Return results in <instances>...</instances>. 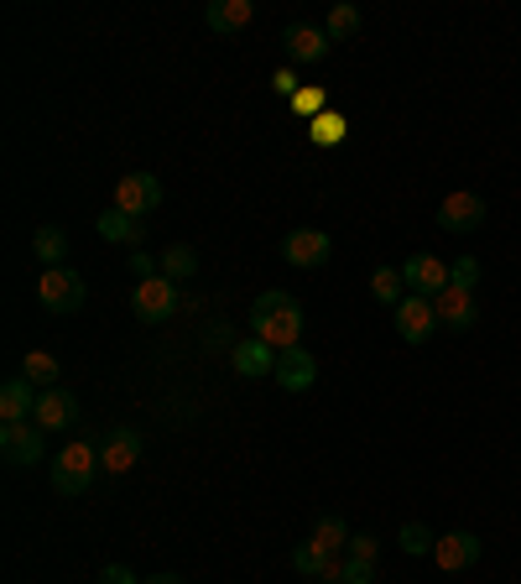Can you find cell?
<instances>
[{
    "label": "cell",
    "mask_w": 521,
    "mask_h": 584,
    "mask_svg": "<svg viewBox=\"0 0 521 584\" xmlns=\"http://www.w3.org/2000/svg\"><path fill=\"white\" fill-rule=\"evenodd\" d=\"M251 334L271 350H292L302 340V302L292 293H260L251 302Z\"/></svg>",
    "instance_id": "cell-1"
},
{
    "label": "cell",
    "mask_w": 521,
    "mask_h": 584,
    "mask_svg": "<svg viewBox=\"0 0 521 584\" xmlns=\"http://www.w3.org/2000/svg\"><path fill=\"white\" fill-rule=\"evenodd\" d=\"M95 470H100V449L74 439L58 460H53V491H58V496H84V491L95 485Z\"/></svg>",
    "instance_id": "cell-2"
},
{
    "label": "cell",
    "mask_w": 521,
    "mask_h": 584,
    "mask_svg": "<svg viewBox=\"0 0 521 584\" xmlns=\"http://www.w3.org/2000/svg\"><path fill=\"white\" fill-rule=\"evenodd\" d=\"M37 298H42L47 313H79L89 293H84L79 272H68V266H47V272H42V283H37Z\"/></svg>",
    "instance_id": "cell-3"
},
{
    "label": "cell",
    "mask_w": 521,
    "mask_h": 584,
    "mask_svg": "<svg viewBox=\"0 0 521 584\" xmlns=\"http://www.w3.org/2000/svg\"><path fill=\"white\" fill-rule=\"evenodd\" d=\"M178 283H167V277H146V283H136V293H131V313H136L141 323H167L173 313H178Z\"/></svg>",
    "instance_id": "cell-4"
},
{
    "label": "cell",
    "mask_w": 521,
    "mask_h": 584,
    "mask_svg": "<svg viewBox=\"0 0 521 584\" xmlns=\"http://www.w3.org/2000/svg\"><path fill=\"white\" fill-rule=\"evenodd\" d=\"M157 203H162L157 173H125V178L115 183V209H121V214H131V220H146Z\"/></svg>",
    "instance_id": "cell-5"
},
{
    "label": "cell",
    "mask_w": 521,
    "mask_h": 584,
    "mask_svg": "<svg viewBox=\"0 0 521 584\" xmlns=\"http://www.w3.org/2000/svg\"><path fill=\"white\" fill-rule=\"evenodd\" d=\"M397 334L407 344H428L439 334V313H433V298H422V293H407L397 302Z\"/></svg>",
    "instance_id": "cell-6"
},
{
    "label": "cell",
    "mask_w": 521,
    "mask_h": 584,
    "mask_svg": "<svg viewBox=\"0 0 521 584\" xmlns=\"http://www.w3.org/2000/svg\"><path fill=\"white\" fill-rule=\"evenodd\" d=\"M480 224H485L480 194L459 188V194H448V199L439 203V230H448V235H469V230H480Z\"/></svg>",
    "instance_id": "cell-7"
},
{
    "label": "cell",
    "mask_w": 521,
    "mask_h": 584,
    "mask_svg": "<svg viewBox=\"0 0 521 584\" xmlns=\"http://www.w3.org/2000/svg\"><path fill=\"white\" fill-rule=\"evenodd\" d=\"M397 272H401V283H407V293H422V298H439V293H448V266H443L439 256H428V251L407 256Z\"/></svg>",
    "instance_id": "cell-8"
},
{
    "label": "cell",
    "mask_w": 521,
    "mask_h": 584,
    "mask_svg": "<svg viewBox=\"0 0 521 584\" xmlns=\"http://www.w3.org/2000/svg\"><path fill=\"white\" fill-rule=\"evenodd\" d=\"M433 313H439V329L469 334V329L480 323V302H475V293H464V287H448V293L433 298Z\"/></svg>",
    "instance_id": "cell-9"
},
{
    "label": "cell",
    "mask_w": 521,
    "mask_h": 584,
    "mask_svg": "<svg viewBox=\"0 0 521 584\" xmlns=\"http://www.w3.org/2000/svg\"><path fill=\"white\" fill-rule=\"evenodd\" d=\"M141 433L136 428H110L104 433V443H100V470H110V475H131L136 470V460H141Z\"/></svg>",
    "instance_id": "cell-10"
},
{
    "label": "cell",
    "mask_w": 521,
    "mask_h": 584,
    "mask_svg": "<svg viewBox=\"0 0 521 584\" xmlns=\"http://www.w3.org/2000/svg\"><path fill=\"white\" fill-rule=\"evenodd\" d=\"M271 382H281V392H308V386L319 382V361H313V350H302V344L281 350Z\"/></svg>",
    "instance_id": "cell-11"
},
{
    "label": "cell",
    "mask_w": 521,
    "mask_h": 584,
    "mask_svg": "<svg viewBox=\"0 0 521 584\" xmlns=\"http://www.w3.org/2000/svg\"><path fill=\"white\" fill-rule=\"evenodd\" d=\"M433 564H439L443 574L475 569L480 564V538H475V532H443L439 543H433Z\"/></svg>",
    "instance_id": "cell-12"
},
{
    "label": "cell",
    "mask_w": 521,
    "mask_h": 584,
    "mask_svg": "<svg viewBox=\"0 0 521 584\" xmlns=\"http://www.w3.org/2000/svg\"><path fill=\"white\" fill-rule=\"evenodd\" d=\"M281 47H287V58L292 63H323L329 58V32L323 26H308V21H292L287 32H281Z\"/></svg>",
    "instance_id": "cell-13"
},
{
    "label": "cell",
    "mask_w": 521,
    "mask_h": 584,
    "mask_svg": "<svg viewBox=\"0 0 521 584\" xmlns=\"http://www.w3.org/2000/svg\"><path fill=\"white\" fill-rule=\"evenodd\" d=\"M329 235L323 230H292L287 241H281V256H287V266H298V272H313V266L329 262Z\"/></svg>",
    "instance_id": "cell-14"
},
{
    "label": "cell",
    "mask_w": 521,
    "mask_h": 584,
    "mask_svg": "<svg viewBox=\"0 0 521 584\" xmlns=\"http://www.w3.org/2000/svg\"><path fill=\"white\" fill-rule=\"evenodd\" d=\"M292 569H298L302 580H319V584H340V574H344V559H334V553H323L313 538L308 543H298L292 548Z\"/></svg>",
    "instance_id": "cell-15"
},
{
    "label": "cell",
    "mask_w": 521,
    "mask_h": 584,
    "mask_svg": "<svg viewBox=\"0 0 521 584\" xmlns=\"http://www.w3.org/2000/svg\"><path fill=\"white\" fill-rule=\"evenodd\" d=\"M0 454H5V464H37L42 460V428L37 423H5L0 428Z\"/></svg>",
    "instance_id": "cell-16"
},
{
    "label": "cell",
    "mask_w": 521,
    "mask_h": 584,
    "mask_svg": "<svg viewBox=\"0 0 521 584\" xmlns=\"http://www.w3.org/2000/svg\"><path fill=\"white\" fill-rule=\"evenodd\" d=\"M74 423H79V397L74 392H63V386L37 392V428H74Z\"/></svg>",
    "instance_id": "cell-17"
},
{
    "label": "cell",
    "mask_w": 521,
    "mask_h": 584,
    "mask_svg": "<svg viewBox=\"0 0 521 584\" xmlns=\"http://www.w3.org/2000/svg\"><path fill=\"white\" fill-rule=\"evenodd\" d=\"M251 16H256V5H251V0H209V11H203L209 32H220V37L245 32V26H251Z\"/></svg>",
    "instance_id": "cell-18"
},
{
    "label": "cell",
    "mask_w": 521,
    "mask_h": 584,
    "mask_svg": "<svg viewBox=\"0 0 521 584\" xmlns=\"http://www.w3.org/2000/svg\"><path fill=\"white\" fill-rule=\"evenodd\" d=\"M277 355H281V350H271L266 340H256V334H251V340L235 344V355H230V361H235V371H241V376H251V382H256V376H271V371H277Z\"/></svg>",
    "instance_id": "cell-19"
},
{
    "label": "cell",
    "mask_w": 521,
    "mask_h": 584,
    "mask_svg": "<svg viewBox=\"0 0 521 584\" xmlns=\"http://www.w3.org/2000/svg\"><path fill=\"white\" fill-rule=\"evenodd\" d=\"M0 418H5V423L37 418V397H32V382H26V376H11V382L0 386Z\"/></svg>",
    "instance_id": "cell-20"
},
{
    "label": "cell",
    "mask_w": 521,
    "mask_h": 584,
    "mask_svg": "<svg viewBox=\"0 0 521 584\" xmlns=\"http://www.w3.org/2000/svg\"><path fill=\"white\" fill-rule=\"evenodd\" d=\"M95 230H100V241H110V245H141L146 241V224L131 220V214H121V209H104Z\"/></svg>",
    "instance_id": "cell-21"
},
{
    "label": "cell",
    "mask_w": 521,
    "mask_h": 584,
    "mask_svg": "<svg viewBox=\"0 0 521 584\" xmlns=\"http://www.w3.org/2000/svg\"><path fill=\"white\" fill-rule=\"evenodd\" d=\"M21 376L37 386V392H53V386H58V376H63V365H58V355H47V350H26Z\"/></svg>",
    "instance_id": "cell-22"
},
{
    "label": "cell",
    "mask_w": 521,
    "mask_h": 584,
    "mask_svg": "<svg viewBox=\"0 0 521 584\" xmlns=\"http://www.w3.org/2000/svg\"><path fill=\"white\" fill-rule=\"evenodd\" d=\"M157 262H162V277H167V283H182V277L199 272V251H193V245H167Z\"/></svg>",
    "instance_id": "cell-23"
},
{
    "label": "cell",
    "mask_w": 521,
    "mask_h": 584,
    "mask_svg": "<svg viewBox=\"0 0 521 584\" xmlns=\"http://www.w3.org/2000/svg\"><path fill=\"white\" fill-rule=\"evenodd\" d=\"M308 136H313V146H340L350 136V121H344L340 110H323L319 121H308Z\"/></svg>",
    "instance_id": "cell-24"
},
{
    "label": "cell",
    "mask_w": 521,
    "mask_h": 584,
    "mask_svg": "<svg viewBox=\"0 0 521 584\" xmlns=\"http://www.w3.org/2000/svg\"><path fill=\"white\" fill-rule=\"evenodd\" d=\"M32 251H37V262L47 266H58L63 256H68V235H63L58 224H42L37 235H32Z\"/></svg>",
    "instance_id": "cell-25"
},
{
    "label": "cell",
    "mask_w": 521,
    "mask_h": 584,
    "mask_svg": "<svg viewBox=\"0 0 521 584\" xmlns=\"http://www.w3.org/2000/svg\"><path fill=\"white\" fill-rule=\"evenodd\" d=\"M350 527H344V517H319V527H313V543L323 548V553H340V548H350Z\"/></svg>",
    "instance_id": "cell-26"
},
{
    "label": "cell",
    "mask_w": 521,
    "mask_h": 584,
    "mask_svg": "<svg viewBox=\"0 0 521 584\" xmlns=\"http://www.w3.org/2000/svg\"><path fill=\"white\" fill-rule=\"evenodd\" d=\"M323 32H329V42H350L361 32V11H355V5H334V11L323 16Z\"/></svg>",
    "instance_id": "cell-27"
},
{
    "label": "cell",
    "mask_w": 521,
    "mask_h": 584,
    "mask_svg": "<svg viewBox=\"0 0 521 584\" xmlns=\"http://www.w3.org/2000/svg\"><path fill=\"white\" fill-rule=\"evenodd\" d=\"M370 293H376L381 302H391V308H397V302L407 298V283H401V272H397V266H381V272L370 277Z\"/></svg>",
    "instance_id": "cell-28"
},
{
    "label": "cell",
    "mask_w": 521,
    "mask_h": 584,
    "mask_svg": "<svg viewBox=\"0 0 521 584\" xmlns=\"http://www.w3.org/2000/svg\"><path fill=\"white\" fill-rule=\"evenodd\" d=\"M448 287H464V293H475V287H480V262H475V256H459V262L448 266Z\"/></svg>",
    "instance_id": "cell-29"
},
{
    "label": "cell",
    "mask_w": 521,
    "mask_h": 584,
    "mask_svg": "<svg viewBox=\"0 0 521 584\" xmlns=\"http://www.w3.org/2000/svg\"><path fill=\"white\" fill-rule=\"evenodd\" d=\"M292 110H298L302 121H319L323 110H329V95H323V89H298V100H292Z\"/></svg>",
    "instance_id": "cell-30"
},
{
    "label": "cell",
    "mask_w": 521,
    "mask_h": 584,
    "mask_svg": "<svg viewBox=\"0 0 521 584\" xmlns=\"http://www.w3.org/2000/svg\"><path fill=\"white\" fill-rule=\"evenodd\" d=\"M433 543H439V538H433V532H428L422 522H407V527H401V548H407V553H433Z\"/></svg>",
    "instance_id": "cell-31"
},
{
    "label": "cell",
    "mask_w": 521,
    "mask_h": 584,
    "mask_svg": "<svg viewBox=\"0 0 521 584\" xmlns=\"http://www.w3.org/2000/svg\"><path fill=\"white\" fill-rule=\"evenodd\" d=\"M376 553H381V543H376L370 532H355L350 548H344V559H365V564H376Z\"/></svg>",
    "instance_id": "cell-32"
},
{
    "label": "cell",
    "mask_w": 521,
    "mask_h": 584,
    "mask_svg": "<svg viewBox=\"0 0 521 584\" xmlns=\"http://www.w3.org/2000/svg\"><path fill=\"white\" fill-rule=\"evenodd\" d=\"M340 584H376V564H365V559H344Z\"/></svg>",
    "instance_id": "cell-33"
},
{
    "label": "cell",
    "mask_w": 521,
    "mask_h": 584,
    "mask_svg": "<svg viewBox=\"0 0 521 584\" xmlns=\"http://www.w3.org/2000/svg\"><path fill=\"white\" fill-rule=\"evenodd\" d=\"M271 89H277L281 100H298V74H292V68H277V74H271Z\"/></svg>",
    "instance_id": "cell-34"
},
{
    "label": "cell",
    "mask_w": 521,
    "mask_h": 584,
    "mask_svg": "<svg viewBox=\"0 0 521 584\" xmlns=\"http://www.w3.org/2000/svg\"><path fill=\"white\" fill-rule=\"evenodd\" d=\"M131 272H136L141 283H146V277H162V262H152L146 251H131Z\"/></svg>",
    "instance_id": "cell-35"
},
{
    "label": "cell",
    "mask_w": 521,
    "mask_h": 584,
    "mask_svg": "<svg viewBox=\"0 0 521 584\" xmlns=\"http://www.w3.org/2000/svg\"><path fill=\"white\" fill-rule=\"evenodd\" d=\"M100 584H141V580H136V574H131L125 564H104V569H100Z\"/></svg>",
    "instance_id": "cell-36"
},
{
    "label": "cell",
    "mask_w": 521,
    "mask_h": 584,
    "mask_svg": "<svg viewBox=\"0 0 521 584\" xmlns=\"http://www.w3.org/2000/svg\"><path fill=\"white\" fill-rule=\"evenodd\" d=\"M141 584H188L182 574H152V580H141Z\"/></svg>",
    "instance_id": "cell-37"
}]
</instances>
